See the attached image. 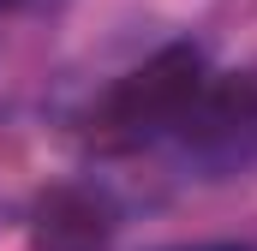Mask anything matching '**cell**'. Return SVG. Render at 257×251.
Instances as JSON below:
<instances>
[{
  "instance_id": "cell-1",
  "label": "cell",
  "mask_w": 257,
  "mask_h": 251,
  "mask_svg": "<svg viewBox=\"0 0 257 251\" xmlns=\"http://www.w3.org/2000/svg\"><path fill=\"white\" fill-rule=\"evenodd\" d=\"M203 84H209V78H203V48H192V42L162 48L156 60H144L138 72H126V78L108 90V102H102V138H108V144L168 138Z\"/></svg>"
},
{
  "instance_id": "cell-2",
  "label": "cell",
  "mask_w": 257,
  "mask_h": 251,
  "mask_svg": "<svg viewBox=\"0 0 257 251\" xmlns=\"http://www.w3.org/2000/svg\"><path fill=\"white\" fill-rule=\"evenodd\" d=\"M168 138H180V144H186V156L221 162V168L251 162V156H257V78L203 84Z\"/></svg>"
},
{
  "instance_id": "cell-3",
  "label": "cell",
  "mask_w": 257,
  "mask_h": 251,
  "mask_svg": "<svg viewBox=\"0 0 257 251\" xmlns=\"http://www.w3.org/2000/svg\"><path fill=\"white\" fill-rule=\"evenodd\" d=\"M120 227L114 197L96 186H60L42 197L30 221V251H108Z\"/></svg>"
},
{
  "instance_id": "cell-4",
  "label": "cell",
  "mask_w": 257,
  "mask_h": 251,
  "mask_svg": "<svg viewBox=\"0 0 257 251\" xmlns=\"http://www.w3.org/2000/svg\"><path fill=\"white\" fill-rule=\"evenodd\" d=\"M18 6H30V0H0V12H18Z\"/></svg>"
},
{
  "instance_id": "cell-5",
  "label": "cell",
  "mask_w": 257,
  "mask_h": 251,
  "mask_svg": "<svg viewBox=\"0 0 257 251\" xmlns=\"http://www.w3.org/2000/svg\"><path fill=\"white\" fill-rule=\"evenodd\" d=\"M197 251H245V245H197Z\"/></svg>"
}]
</instances>
